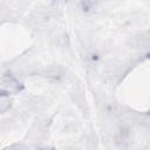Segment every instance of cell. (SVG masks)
<instances>
[{
  "mask_svg": "<svg viewBox=\"0 0 150 150\" xmlns=\"http://www.w3.org/2000/svg\"><path fill=\"white\" fill-rule=\"evenodd\" d=\"M11 104V100L7 95H0V112L5 111Z\"/></svg>",
  "mask_w": 150,
  "mask_h": 150,
  "instance_id": "cell-1",
  "label": "cell"
}]
</instances>
